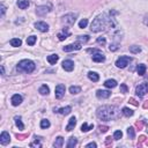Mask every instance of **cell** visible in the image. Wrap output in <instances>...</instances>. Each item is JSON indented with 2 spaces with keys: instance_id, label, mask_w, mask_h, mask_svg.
<instances>
[{
  "instance_id": "6da1fadb",
  "label": "cell",
  "mask_w": 148,
  "mask_h": 148,
  "mask_svg": "<svg viewBox=\"0 0 148 148\" xmlns=\"http://www.w3.org/2000/svg\"><path fill=\"white\" fill-rule=\"evenodd\" d=\"M106 27H116V22L113 21V19L108 18L106 14H102V15H98L96 19H94V21L90 24V30L93 33H98V31L104 30Z\"/></svg>"
},
{
  "instance_id": "7a4b0ae2",
  "label": "cell",
  "mask_w": 148,
  "mask_h": 148,
  "mask_svg": "<svg viewBox=\"0 0 148 148\" xmlns=\"http://www.w3.org/2000/svg\"><path fill=\"white\" fill-rule=\"evenodd\" d=\"M96 113L102 120H112L119 116V109L115 105H103L97 109Z\"/></svg>"
},
{
  "instance_id": "3957f363",
  "label": "cell",
  "mask_w": 148,
  "mask_h": 148,
  "mask_svg": "<svg viewBox=\"0 0 148 148\" xmlns=\"http://www.w3.org/2000/svg\"><path fill=\"white\" fill-rule=\"evenodd\" d=\"M16 68H18V71H23L25 73H31L36 68V65L34 61L29 60V59H23V60H21L18 64Z\"/></svg>"
},
{
  "instance_id": "277c9868",
  "label": "cell",
  "mask_w": 148,
  "mask_h": 148,
  "mask_svg": "<svg viewBox=\"0 0 148 148\" xmlns=\"http://www.w3.org/2000/svg\"><path fill=\"white\" fill-rule=\"evenodd\" d=\"M131 60H132V58L128 57V56H122V57H119L117 59V61H116V66H117L118 68H125L126 66L130 64Z\"/></svg>"
},
{
  "instance_id": "5b68a950",
  "label": "cell",
  "mask_w": 148,
  "mask_h": 148,
  "mask_svg": "<svg viewBox=\"0 0 148 148\" xmlns=\"http://www.w3.org/2000/svg\"><path fill=\"white\" fill-rule=\"evenodd\" d=\"M148 93V82H142L136 88V94L139 97H142Z\"/></svg>"
},
{
  "instance_id": "8992f818",
  "label": "cell",
  "mask_w": 148,
  "mask_h": 148,
  "mask_svg": "<svg viewBox=\"0 0 148 148\" xmlns=\"http://www.w3.org/2000/svg\"><path fill=\"white\" fill-rule=\"evenodd\" d=\"M76 16H78V14H73V13H71V14H67V15L63 16V23H65V24H68V25H72L73 23L75 22L76 20Z\"/></svg>"
},
{
  "instance_id": "52a82bcc",
  "label": "cell",
  "mask_w": 148,
  "mask_h": 148,
  "mask_svg": "<svg viewBox=\"0 0 148 148\" xmlns=\"http://www.w3.org/2000/svg\"><path fill=\"white\" fill-rule=\"evenodd\" d=\"M63 50L65 52H70V51H74V50H81V44L80 43H73V44H68V45L64 46Z\"/></svg>"
},
{
  "instance_id": "ba28073f",
  "label": "cell",
  "mask_w": 148,
  "mask_h": 148,
  "mask_svg": "<svg viewBox=\"0 0 148 148\" xmlns=\"http://www.w3.org/2000/svg\"><path fill=\"white\" fill-rule=\"evenodd\" d=\"M10 142V137H9V133L6 132V131H4L3 133H1V136H0V143L4 146L8 145V143Z\"/></svg>"
},
{
  "instance_id": "9c48e42d",
  "label": "cell",
  "mask_w": 148,
  "mask_h": 148,
  "mask_svg": "<svg viewBox=\"0 0 148 148\" xmlns=\"http://www.w3.org/2000/svg\"><path fill=\"white\" fill-rule=\"evenodd\" d=\"M65 90H66L65 86H64V85H58L57 87H56V97L61 98L64 96V94H65Z\"/></svg>"
},
{
  "instance_id": "30bf717a",
  "label": "cell",
  "mask_w": 148,
  "mask_h": 148,
  "mask_svg": "<svg viewBox=\"0 0 148 148\" xmlns=\"http://www.w3.org/2000/svg\"><path fill=\"white\" fill-rule=\"evenodd\" d=\"M35 28L38 29L39 31H42V33H46V31L49 30V24L45 22H36Z\"/></svg>"
},
{
  "instance_id": "8fae6325",
  "label": "cell",
  "mask_w": 148,
  "mask_h": 148,
  "mask_svg": "<svg viewBox=\"0 0 148 148\" xmlns=\"http://www.w3.org/2000/svg\"><path fill=\"white\" fill-rule=\"evenodd\" d=\"M104 60H105V57L101 51H97L93 55V61H95V63H102Z\"/></svg>"
},
{
  "instance_id": "7c38bea8",
  "label": "cell",
  "mask_w": 148,
  "mask_h": 148,
  "mask_svg": "<svg viewBox=\"0 0 148 148\" xmlns=\"http://www.w3.org/2000/svg\"><path fill=\"white\" fill-rule=\"evenodd\" d=\"M63 68L67 72H72L74 70V63L72 60H64L63 61Z\"/></svg>"
},
{
  "instance_id": "4fadbf2b",
  "label": "cell",
  "mask_w": 148,
  "mask_h": 148,
  "mask_svg": "<svg viewBox=\"0 0 148 148\" xmlns=\"http://www.w3.org/2000/svg\"><path fill=\"white\" fill-rule=\"evenodd\" d=\"M10 102H12V104L14 106L20 105L21 103H22V96L19 95V94H15V95L12 96V100H10Z\"/></svg>"
},
{
  "instance_id": "5bb4252c",
  "label": "cell",
  "mask_w": 148,
  "mask_h": 148,
  "mask_svg": "<svg viewBox=\"0 0 148 148\" xmlns=\"http://www.w3.org/2000/svg\"><path fill=\"white\" fill-rule=\"evenodd\" d=\"M96 96L98 98H109L111 96V93L109 90H97L96 91Z\"/></svg>"
},
{
  "instance_id": "9a60e30c",
  "label": "cell",
  "mask_w": 148,
  "mask_h": 148,
  "mask_svg": "<svg viewBox=\"0 0 148 148\" xmlns=\"http://www.w3.org/2000/svg\"><path fill=\"white\" fill-rule=\"evenodd\" d=\"M49 12H50V9H49L46 6H39V7H37V9H36V13L41 16L45 15L46 13H49Z\"/></svg>"
},
{
  "instance_id": "2e32d148",
  "label": "cell",
  "mask_w": 148,
  "mask_h": 148,
  "mask_svg": "<svg viewBox=\"0 0 148 148\" xmlns=\"http://www.w3.org/2000/svg\"><path fill=\"white\" fill-rule=\"evenodd\" d=\"M75 125H76V118L75 117H72L70 119V122H68V125L66 126V131H68V132H70V131H72L73 128L75 127Z\"/></svg>"
},
{
  "instance_id": "e0dca14e",
  "label": "cell",
  "mask_w": 148,
  "mask_h": 148,
  "mask_svg": "<svg viewBox=\"0 0 148 148\" xmlns=\"http://www.w3.org/2000/svg\"><path fill=\"white\" fill-rule=\"evenodd\" d=\"M18 6L21 9H25V8H28V6H29V0H19Z\"/></svg>"
},
{
  "instance_id": "ac0fdd59",
  "label": "cell",
  "mask_w": 148,
  "mask_h": 148,
  "mask_svg": "<svg viewBox=\"0 0 148 148\" xmlns=\"http://www.w3.org/2000/svg\"><path fill=\"white\" fill-rule=\"evenodd\" d=\"M58 59H59V56L58 55H50L48 57V61L51 64V65H55V64L58 61Z\"/></svg>"
},
{
  "instance_id": "d6986e66",
  "label": "cell",
  "mask_w": 148,
  "mask_h": 148,
  "mask_svg": "<svg viewBox=\"0 0 148 148\" xmlns=\"http://www.w3.org/2000/svg\"><path fill=\"white\" fill-rule=\"evenodd\" d=\"M104 86H105L106 88H115L116 86H117V81L113 80V79H110V80H106L105 82H104Z\"/></svg>"
},
{
  "instance_id": "ffe728a7",
  "label": "cell",
  "mask_w": 148,
  "mask_h": 148,
  "mask_svg": "<svg viewBox=\"0 0 148 148\" xmlns=\"http://www.w3.org/2000/svg\"><path fill=\"white\" fill-rule=\"evenodd\" d=\"M63 143H64V138L63 137H58V138L56 139L55 143H53V147L60 148V147H63Z\"/></svg>"
},
{
  "instance_id": "44dd1931",
  "label": "cell",
  "mask_w": 148,
  "mask_h": 148,
  "mask_svg": "<svg viewBox=\"0 0 148 148\" xmlns=\"http://www.w3.org/2000/svg\"><path fill=\"white\" fill-rule=\"evenodd\" d=\"M88 78L90 79L91 81H94V82H97L100 76H98V74L96 72H89L88 73Z\"/></svg>"
},
{
  "instance_id": "7402d4cb",
  "label": "cell",
  "mask_w": 148,
  "mask_h": 148,
  "mask_svg": "<svg viewBox=\"0 0 148 148\" xmlns=\"http://www.w3.org/2000/svg\"><path fill=\"white\" fill-rule=\"evenodd\" d=\"M21 44H22V41L20 38H13V39H10V45L14 46V48L21 46Z\"/></svg>"
},
{
  "instance_id": "603a6c76",
  "label": "cell",
  "mask_w": 148,
  "mask_h": 148,
  "mask_svg": "<svg viewBox=\"0 0 148 148\" xmlns=\"http://www.w3.org/2000/svg\"><path fill=\"white\" fill-rule=\"evenodd\" d=\"M71 111H72V108H71V106H65V108L59 109L58 112L61 113V115H64V116H66V115H68V113H71Z\"/></svg>"
},
{
  "instance_id": "cb8c5ba5",
  "label": "cell",
  "mask_w": 148,
  "mask_h": 148,
  "mask_svg": "<svg viewBox=\"0 0 148 148\" xmlns=\"http://www.w3.org/2000/svg\"><path fill=\"white\" fill-rule=\"evenodd\" d=\"M38 91H39L42 95H48V94L50 93V89H49V87L46 85H43L42 87L39 88V90H38Z\"/></svg>"
},
{
  "instance_id": "d4e9b609",
  "label": "cell",
  "mask_w": 148,
  "mask_h": 148,
  "mask_svg": "<svg viewBox=\"0 0 148 148\" xmlns=\"http://www.w3.org/2000/svg\"><path fill=\"white\" fill-rule=\"evenodd\" d=\"M137 72H138L139 75H143V74L146 73V65H143V64L139 65L138 68H137Z\"/></svg>"
},
{
  "instance_id": "484cf974",
  "label": "cell",
  "mask_w": 148,
  "mask_h": 148,
  "mask_svg": "<svg viewBox=\"0 0 148 148\" xmlns=\"http://www.w3.org/2000/svg\"><path fill=\"white\" fill-rule=\"evenodd\" d=\"M93 127H94L93 124H91V125H88L87 123H83L82 126H81V131H82V132H88L89 130H93Z\"/></svg>"
},
{
  "instance_id": "4316f807",
  "label": "cell",
  "mask_w": 148,
  "mask_h": 148,
  "mask_svg": "<svg viewBox=\"0 0 148 148\" xmlns=\"http://www.w3.org/2000/svg\"><path fill=\"white\" fill-rule=\"evenodd\" d=\"M76 143H78V141H76L75 138H70V140H68L67 142V148H73L74 146H76Z\"/></svg>"
},
{
  "instance_id": "83f0119b",
  "label": "cell",
  "mask_w": 148,
  "mask_h": 148,
  "mask_svg": "<svg viewBox=\"0 0 148 148\" xmlns=\"http://www.w3.org/2000/svg\"><path fill=\"white\" fill-rule=\"evenodd\" d=\"M81 91V88L78 86H71L70 87V93L71 94H79Z\"/></svg>"
},
{
  "instance_id": "f1b7e54d",
  "label": "cell",
  "mask_w": 148,
  "mask_h": 148,
  "mask_svg": "<svg viewBox=\"0 0 148 148\" xmlns=\"http://www.w3.org/2000/svg\"><path fill=\"white\" fill-rule=\"evenodd\" d=\"M122 112H123V115L125 116V117H131V116H133V113H134L131 109H128V108H123Z\"/></svg>"
},
{
  "instance_id": "f546056e",
  "label": "cell",
  "mask_w": 148,
  "mask_h": 148,
  "mask_svg": "<svg viewBox=\"0 0 148 148\" xmlns=\"http://www.w3.org/2000/svg\"><path fill=\"white\" fill-rule=\"evenodd\" d=\"M14 119H15V124L19 127V130H23V128H24V125H23L22 122H21V117H15Z\"/></svg>"
},
{
  "instance_id": "4dcf8cb0",
  "label": "cell",
  "mask_w": 148,
  "mask_h": 148,
  "mask_svg": "<svg viewBox=\"0 0 148 148\" xmlns=\"http://www.w3.org/2000/svg\"><path fill=\"white\" fill-rule=\"evenodd\" d=\"M36 39H37L36 36H30V37L27 38V44H28V45H30V46H33L34 44L36 43Z\"/></svg>"
},
{
  "instance_id": "1f68e13d",
  "label": "cell",
  "mask_w": 148,
  "mask_h": 148,
  "mask_svg": "<svg viewBox=\"0 0 148 148\" xmlns=\"http://www.w3.org/2000/svg\"><path fill=\"white\" fill-rule=\"evenodd\" d=\"M127 136L130 139H133L136 137V132H134V128L133 127H128L127 128Z\"/></svg>"
},
{
  "instance_id": "d6a6232c",
  "label": "cell",
  "mask_w": 148,
  "mask_h": 148,
  "mask_svg": "<svg viewBox=\"0 0 148 148\" xmlns=\"http://www.w3.org/2000/svg\"><path fill=\"white\" fill-rule=\"evenodd\" d=\"M41 127L42 128H49L50 127V122H49L48 119H43V120L41 122Z\"/></svg>"
},
{
  "instance_id": "836d02e7",
  "label": "cell",
  "mask_w": 148,
  "mask_h": 148,
  "mask_svg": "<svg viewBox=\"0 0 148 148\" xmlns=\"http://www.w3.org/2000/svg\"><path fill=\"white\" fill-rule=\"evenodd\" d=\"M70 36V33H59L58 34V38H59V41H64V39H66V38Z\"/></svg>"
},
{
  "instance_id": "e575fe53",
  "label": "cell",
  "mask_w": 148,
  "mask_h": 148,
  "mask_svg": "<svg viewBox=\"0 0 148 148\" xmlns=\"http://www.w3.org/2000/svg\"><path fill=\"white\" fill-rule=\"evenodd\" d=\"M130 51L132 53H139L141 51V48H139L137 45H133V46H130Z\"/></svg>"
},
{
  "instance_id": "d590c367",
  "label": "cell",
  "mask_w": 148,
  "mask_h": 148,
  "mask_svg": "<svg viewBox=\"0 0 148 148\" xmlns=\"http://www.w3.org/2000/svg\"><path fill=\"white\" fill-rule=\"evenodd\" d=\"M122 137H123V132H122V131H116L115 134H113V139H115V140H119Z\"/></svg>"
},
{
  "instance_id": "8d00e7d4",
  "label": "cell",
  "mask_w": 148,
  "mask_h": 148,
  "mask_svg": "<svg viewBox=\"0 0 148 148\" xmlns=\"http://www.w3.org/2000/svg\"><path fill=\"white\" fill-rule=\"evenodd\" d=\"M87 24H88V20L87 19H83V20H81L79 22V28H86Z\"/></svg>"
},
{
  "instance_id": "74e56055",
  "label": "cell",
  "mask_w": 148,
  "mask_h": 148,
  "mask_svg": "<svg viewBox=\"0 0 148 148\" xmlns=\"http://www.w3.org/2000/svg\"><path fill=\"white\" fill-rule=\"evenodd\" d=\"M78 39L80 41V42L86 43V42H88V41H89V36H88V35H85V36H79V37H78Z\"/></svg>"
},
{
  "instance_id": "f35d334b",
  "label": "cell",
  "mask_w": 148,
  "mask_h": 148,
  "mask_svg": "<svg viewBox=\"0 0 148 148\" xmlns=\"http://www.w3.org/2000/svg\"><path fill=\"white\" fill-rule=\"evenodd\" d=\"M127 90H128V88H127V86L125 85V83H122L120 85V93H127Z\"/></svg>"
},
{
  "instance_id": "ab89813d",
  "label": "cell",
  "mask_w": 148,
  "mask_h": 148,
  "mask_svg": "<svg viewBox=\"0 0 148 148\" xmlns=\"http://www.w3.org/2000/svg\"><path fill=\"white\" fill-rule=\"evenodd\" d=\"M97 43H98V44H101V45H105V43H106L105 37H98L97 38Z\"/></svg>"
},
{
  "instance_id": "60d3db41",
  "label": "cell",
  "mask_w": 148,
  "mask_h": 148,
  "mask_svg": "<svg viewBox=\"0 0 148 148\" xmlns=\"http://www.w3.org/2000/svg\"><path fill=\"white\" fill-rule=\"evenodd\" d=\"M117 49H118L117 44H110V46H109V50H110V51H116Z\"/></svg>"
},
{
  "instance_id": "b9f144b4",
  "label": "cell",
  "mask_w": 148,
  "mask_h": 148,
  "mask_svg": "<svg viewBox=\"0 0 148 148\" xmlns=\"http://www.w3.org/2000/svg\"><path fill=\"white\" fill-rule=\"evenodd\" d=\"M30 147H41L39 141H37V139H36L35 142H31V143H30Z\"/></svg>"
},
{
  "instance_id": "7bdbcfd3",
  "label": "cell",
  "mask_w": 148,
  "mask_h": 148,
  "mask_svg": "<svg viewBox=\"0 0 148 148\" xmlns=\"http://www.w3.org/2000/svg\"><path fill=\"white\" fill-rule=\"evenodd\" d=\"M100 131L101 132H106V131H108V127H106V126H100Z\"/></svg>"
},
{
  "instance_id": "ee69618b",
  "label": "cell",
  "mask_w": 148,
  "mask_h": 148,
  "mask_svg": "<svg viewBox=\"0 0 148 148\" xmlns=\"http://www.w3.org/2000/svg\"><path fill=\"white\" fill-rule=\"evenodd\" d=\"M86 147H93V148H96V143L95 142H90V143H88L87 146H86Z\"/></svg>"
},
{
  "instance_id": "f6af8a7d",
  "label": "cell",
  "mask_w": 148,
  "mask_h": 148,
  "mask_svg": "<svg viewBox=\"0 0 148 148\" xmlns=\"http://www.w3.org/2000/svg\"><path fill=\"white\" fill-rule=\"evenodd\" d=\"M5 10H6L5 6H4V5H1V15H4V14H5Z\"/></svg>"
},
{
  "instance_id": "bcb514c9",
  "label": "cell",
  "mask_w": 148,
  "mask_h": 148,
  "mask_svg": "<svg viewBox=\"0 0 148 148\" xmlns=\"http://www.w3.org/2000/svg\"><path fill=\"white\" fill-rule=\"evenodd\" d=\"M130 102H131V103H132V104H134V105H139L138 103H137V102H136V101L133 100V98H131V100H130Z\"/></svg>"
},
{
  "instance_id": "7dc6e473",
  "label": "cell",
  "mask_w": 148,
  "mask_h": 148,
  "mask_svg": "<svg viewBox=\"0 0 148 148\" xmlns=\"http://www.w3.org/2000/svg\"><path fill=\"white\" fill-rule=\"evenodd\" d=\"M1 74L5 75V68H4V66H1Z\"/></svg>"
},
{
  "instance_id": "c3c4849f",
  "label": "cell",
  "mask_w": 148,
  "mask_h": 148,
  "mask_svg": "<svg viewBox=\"0 0 148 148\" xmlns=\"http://www.w3.org/2000/svg\"><path fill=\"white\" fill-rule=\"evenodd\" d=\"M143 106H145V108H148V101L145 103V105H143Z\"/></svg>"
}]
</instances>
